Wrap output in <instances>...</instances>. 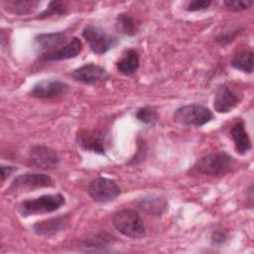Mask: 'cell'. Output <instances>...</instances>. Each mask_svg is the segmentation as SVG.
I'll return each mask as SVG.
<instances>
[{
  "instance_id": "obj_13",
  "label": "cell",
  "mask_w": 254,
  "mask_h": 254,
  "mask_svg": "<svg viewBox=\"0 0 254 254\" xmlns=\"http://www.w3.org/2000/svg\"><path fill=\"white\" fill-rule=\"evenodd\" d=\"M239 101L240 98L233 90L227 85L221 84L215 90L213 106L218 113H228L238 105Z\"/></svg>"
},
{
  "instance_id": "obj_12",
  "label": "cell",
  "mask_w": 254,
  "mask_h": 254,
  "mask_svg": "<svg viewBox=\"0 0 254 254\" xmlns=\"http://www.w3.org/2000/svg\"><path fill=\"white\" fill-rule=\"evenodd\" d=\"M106 135L102 130L81 131L76 136V142L80 148L96 154L105 153Z\"/></svg>"
},
{
  "instance_id": "obj_14",
  "label": "cell",
  "mask_w": 254,
  "mask_h": 254,
  "mask_svg": "<svg viewBox=\"0 0 254 254\" xmlns=\"http://www.w3.org/2000/svg\"><path fill=\"white\" fill-rule=\"evenodd\" d=\"M69 221L68 214L59 215L46 220L38 221L33 225V230L38 235L50 236L64 230Z\"/></svg>"
},
{
  "instance_id": "obj_15",
  "label": "cell",
  "mask_w": 254,
  "mask_h": 254,
  "mask_svg": "<svg viewBox=\"0 0 254 254\" xmlns=\"http://www.w3.org/2000/svg\"><path fill=\"white\" fill-rule=\"evenodd\" d=\"M81 51H82L81 41L78 38L73 37L72 39L69 40V42L65 46H64L63 48H61L60 50H58L57 52L51 55L43 57L42 60L44 62H58L63 60H69L77 57L81 53Z\"/></svg>"
},
{
  "instance_id": "obj_26",
  "label": "cell",
  "mask_w": 254,
  "mask_h": 254,
  "mask_svg": "<svg viewBox=\"0 0 254 254\" xmlns=\"http://www.w3.org/2000/svg\"><path fill=\"white\" fill-rule=\"evenodd\" d=\"M240 33V30L239 29H236L234 31H231V32H226L224 34H220L219 36L216 37L215 41L217 43H219L220 45L222 46H225L229 43H231L232 41H234V39L236 38V36Z\"/></svg>"
},
{
  "instance_id": "obj_18",
  "label": "cell",
  "mask_w": 254,
  "mask_h": 254,
  "mask_svg": "<svg viewBox=\"0 0 254 254\" xmlns=\"http://www.w3.org/2000/svg\"><path fill=\"white\" fill-rule=\"evenodd\" d=\"M2 4L7 12L17 15H24L33 12L38 7L40 2L34 0H8L3 1Z\"/></svg>"
},
{
  "instance_id": "obj_17",
  "label": "cell",
  "mask_w": 254,
  "mask_h": 254,
  "mask_svg": "<svg viewBox=\"0 0 254 254\" xmlns=\"http://www.w3.org/2000/svg\"><path fill=\"white\" fill-rule=\"evenodd\" d=\"M118 72L124 75H130L136 72L140 65L139 55L137 51L130 49L125 51L121 58L115 64Z\"/></svg>"
},
{
  "instance_id": "obj_16",
  "label": "cell",
  "mask_w": 254,
  "mask_h": 254,
  "mask_svg": "<svg viewBox=\"0 0 254 254\" xmlns=\"http://www.w3.org/2000/svg\"><path fill=\"white\" fill-rule=\"evenodd\" d=\"M230 134L235 146V150L238 154L244 155L251 150V140L245 129V124L242 121H238L232 126Z\"/></svg>"
},
{
  "instance_id": "obj_28",
  "label": "cell",
  "mask_w": 254,
  "mask_h": 254,
  "mask_svg": "<svg viewBox=\"0 0 254 254\" xmlns=\"http://www.w3.org/2000/svg\"><path fill=\"white\" fill-rule=\"evenodd\" d=\"M1 170H2V182L4 183L5 180L12 175L14 172L17 171V168L15 166H10V165H2L1 166Z\"/></svg>"
},
{
  "instance_id": "obj_23",
  "label": "cell",
  "mask_w": 254,
  "mask_h": 254,
  "mask_svg": "<svg viewBox=\"0 0 254 254\" xmlns=\"http://www.w3.org/2000/svg\"><path fill=\"white\" fill-rule=\"evenodd\" d=\"M67 8L64 2L63 1H52L49 3L47 9L43 11V13L40 15V18L50 17L54 15H63L66 12Z\"/></svg>"
},
{
  "instance_id": "obj_4",
  "label": "cell",
  "mask_w": 254,
  "mask_h": 254,
  "mask_svg": "<svg viewBox=\"0 0 254 254\" xmlns=\"http://www.w3.org/2000/svg\"><path fill=\"white\" fill-rule=\"evenodd\" d=\"M212 112L205 106L192 103L179 107L174 114V120L182 125L200 127L211 121Z\"/></svg>"
},
{
  "instance_id": "obj_27",
  "label": "cell",
  "mask_w": 254,
  "mask_h": 254,
  "mask_svg": "<svg viewBox=\"0 0 254 254\" xmlns=\"http://www.w3.org/2000/svg\"><path fill=\"white\" fill-rule=\"evenodd\" d=\"M226 239H227L226 233L222 230H215L211 235V241L213 244H216V245L223 244L226 241Z\"/></svg>"
},
{
  "instance_id": "obj_3",
  "label": "cell",
  "mask_w": 254,
  "mask_h": 254,
  "mask_svg": "<svg viewBox=\"0 0 254 254\" xmlns=\"http://www.w3.org/2000/svg\"><path fill=\"white\" fill-rule=\"evenodd\" d=\"M65 203V198L62 193L44 194L36 198L26 199L20 203V212L23 216L37 215L54 212Z\"/></svg>"
},
{
  "instance_id": "obj_7",
  "label": "cell",
  "mask_w": 254,
  "mask_h": 254,
  "mask_svg": "<svg viewBox=\"0 0 254 254\" xmlns=\"http://www.w3.org/2000/svg\"><path fill=\"white\" fill-rule=\"evenodd\" d=\"M69 42L65 32L39 34L34 39V47L41 58L51 55Z\"/></svg>"
},
{
  "instance_id": "obj_8",
  "label": "cell",
  "mask_w": 254,
  "mask_h": 254,
  "mask_svg": "<svg viewBox=\"0 0 254 254\" xmlns=\"http://www.w3.org/2000/svg\"><path fill=\"white\" fill-rule=\"evenodd\" d=\"M54 186L53 179L46 174L26 173L17 176L10 186L12 190H26L41 188H49Z\"/></svg>"
},
{
  "instance_id": "obj_1",
  "label": "cell",
  "mask_w": 254,
  "mask_h": 254,
  "mask_svg": "<svg viewBox=\"0 0 254 254\" xmlns=\"http://www.w3.org/2000/svg\"><path fill=\"white\" fill-rule=\"evenodd\" d=\"M235 161L232 156L224 151L208 154L200 158L193 166V169L202 175L218 177L230 172Z\"/></svg>"
},
{
  "instance_id": "obj_10",
  "label": "cell",
  "mask_w": 254,
  "mask_h": 254,
  "mask_svg": "<svg viewBox=\"0 0 254 254\" xmlns=\"http://www.w3.org/2000/svg\"><path fill=\"white\" fill-rule=\"evenodd\" d=\"M70 75L75 81L83 84H95L107 80L109 77L108 72L103 66L92 63L75 68Z\"/></svg>"
},
{
  "instance_id": "obj_24",
  "label": "cell",
  "mask_w": 254,
  "mask_h": 254,
  "mask_svg": "<svg viewBox=\"0 0 254 254\" xmlns=\"http://www.w3.org/2000/svg\"><path fill=\"white\" fill-rule=\"evenodd\" d=\"M223 4L228 10L237 12V11L249 9L252 6L253 2L252 1H224Z\"/></svg>"
},
{
  "instance_id": "obj_25",
  "label": "cell",
  "mask_w": 254,
  "mask_h": 254,
  "mask_svg": "<svg viewBox=\"0 0 254 254\" xmlns=\"http://www.w3.org/2000/svg\"><path fill=\"white\" fill-rule=\"evenodd\" d=\"M211 2L208 0H192L188 2L186 6V10L190 12H195V11H200L208 8L210 6Z\"/></svg>"
},
{
  "instance_id": "obj_21",
  "label": "cell",
  "mask_w": 254,
  "mask_h": 254,
  "mask_svg": "<svg viewBox=\"0 0 254 254\" xmlns=\"http://www.w3.org/2000/svg\"><path fill=\"white\" fill-rule=\"evenodd\" d=\"M139 205L150 215H161L166 210L167 202L161 197H148L142 199Z\"/></svg>"
},
{
  "instance_id": "obj_19",
  "label": "cell",
  "mask_w": 254,
  "mask_h": 254,
  "mask_svg": "<svg viewBox=\"0 0 254 254\" xmlns=\"http://www.w3.org/2000/svg\"><path fill=\"white\" fill-rule=\"evenodd\" d=\"M231 65L243 72L252 73L253 71V52L252 51H240L236 53L232 60Z\"/></svg>"
},
{
  "instance_id": "obj_11",
  "label": "cell",
  "mask_w": 254,
  "mask_h": 254,
  "mask_svg": "<svg viewBox=\"0 0 254 254\" xmlns=\"http://www.w3.org/2000/svg\"><path fill=\"white\" fill-rule=\"evenodd\" d=\"M68 89V84L64 81L58 79H43L32 87L30 94L39 99H52L64 94Z\"/></svg>"
},
{
  "instance_id": "obj_6",
  "label": "cell",
  "mask_w": 254,
  "mask_h": 254,
  "mask_svg": "<svg viewBox=\"0 0 254 254\" xmlns=\"http://www.w3.org/2000/svg\"><path fill=\"white\" fill-rule=\"evenodd\" d=\"M87 192L94 201L106 203L116 199L121 190L113 180L98 177L88 184Z\"/></svg>"
},
{
  "instance_id": "obj_5",
  "label": "cell",
  "mask_w": 254,
  "mask_h": 254,
  "mask_svg": "<svg viewBox=\"0 0 254 254\" xmlns=\"http://www.w3.org/2000/svg\"><path fill=\"white\" fill-rule=\"evenodd\" d=\"M82 37L88 43L90 50L97 55H103L118 44V39L107 34L103 29L87 25L82 31Z\"/></svg>"
},
{
  "instance_id": "obj_2",
  "label": "cell",
  "mask_w": 254,
  "mask_h": 254,
  "mask_svg": "<svg viewBox=\"0 0 254 254\" xmlns=\"http://www.w3.org/2000/svg\"><path fill=\"white\" fill-rule=\"evenodd\" d=\"M112 224L124 236L140 239L146 234L143 219L133 209L124 208L117 211L112 218Z\"/></svg>"
},
{
  "instance_id": "obj_22",
  "label": "cell",
  "mask_w": 254,
  "mask_h": 254,
  "mask_svg": "<svg viewBox=\"0 0 254 254\" xmlns=\"http://www.w3.org/2000/svg\"><path fill=\"white\" fill-rule=\"evenodd\" d=\"M136 118L143 124L154 125L158 120V114L153 108L149 106H144L137 110Z\"/></svg>"
},
{
  "instance_id": "obj_20",
  "label": "cell",
  "mask_w": 254,
  "mask_h": 254,
  "mask_svg": "<svg viewBox=\"0 0 254 254\" xmlns=\"http://www.w3.org/2000/svg\"><path fill=\"white\" fill-rule=\"evenodd\" d=\"M115 28L119 33L127 36H134L138 30L134 18L126 13H121L116 17Z\"/></svg>"
},
{
  "instance_id": "obj_9",
  "label": "cell",
  "mask_w": 254,
  "mask_h": 254,
  "mask_svg": "<svg viewBox=\"0 0 254 254\" xmlns=\"http://www.w3.org/2000/svg\"><path fill=\"white\" fill-rule=\"evenodd\" d=\"M60 157L58 153L46 146H34L29 154V164L42 170H52L58 167Z\"/></svg>"
}]
</instances>
